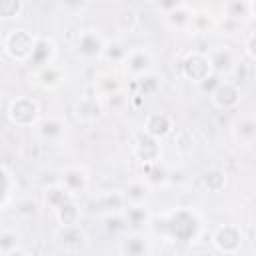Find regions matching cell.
Returning a JSON list of instances; mask_svg holds the SVG:
<instances>
[{
	"label": "cell",
	"mask_w": 256,
	"mask_h": 256,
	"mask_svg": "<svg viewBox=\"0 0 256 256\" xmlns=\"http://www.w3.org/2000/svg\"><path fill=\"white\" fill-rule=\"evenodd\" d=\"M122 216L126 220V226L134 232H140L150 222V212L146 204H126L122 210Z\"/></svg>",
	"instance_id": "ffe728a7"
},
{
	"label": "cell",
	"mask_w": 256,
	"mask_h": 256,
	"mask_svg": "<svg viewBox=\"0 0 256 256\" xmlns=\"http://www.w3.org/2000/svg\"><path fill=\"white\" fill-rule=\"evenodd\" d=\"M6 114H8L10 124L20 126V128H28V126H34L40 120V106L34 98L20 96V98H14L10 102Z\"/></svg>",
	"instance_id": "3957f363"
},
{
	"label": "cell",
	"mask_w": 256,
	"mask_h": 256,
	"mask_svg": "<svg viewBox=\"0 0 256 256\" xmlns=\"http://www.w3.org/2000/svg\"><path fill=\"white\" fill-rule=\"evenodd\" d=\"M188 28H192V30L198 32V34H206V32H210L212 28H216V20H214L208 12H194V10H192V18H190Z\"/></svg>",
	"instance_id": "f546056e"
},
{
	"label": "cell",
	"mask_w": 256,
	"mask_h": 256,
	"mask_svg": "<svg viewBox=\"0 0 256 256\" xmlns=\"http://www.w3.org/2000/svg\"><path fill=\"white\" fill-rule=\"evenodd\" d=\"M202 182L204 186L210 190V192H218L224 188L226 184V172L224 170H208L204 176H202Z\"/></svg>",
	"instance_id": "1f68e13d"
},
{
	"label": "cell",
	"mask_w": 256,
	"mask_h": 256,
	"mask_svg": "<svg viewBox=\"0 0 256 256\" xmlns=\"http://www.w3.org/2000/svg\"><path fill=\"white\" fill-rule=\"evenodd\" d=\"M154 4H156L158 10H162V12L166 14V12H170V10L178 8V6H182L184 0H154Z\"/></svg>",
	"instance_id": "8d00e7d4"
},
{
	"label": "cell",
	"mask_w": 256,
	"mask_h": 256,
	"mask_svg": "<svg viewBox=\"0 0 256 256\" xmlns=\"http://www.w3.org/2000/svg\"><path fill=\"white\" fill-rule=\"evenodd\" d=\"M94 210L100 212V214H116V212H122L124 206H126V198H124V192L120 190H114V192H106L102 196H98L94 200Z\"/></svg>",
	"instance_id": "d6986e66"
},
{
	"label": "cell",
	"mask_w": 256,
	"mask_h": 256,
	"mask_svg": "<svg viewBox=\"0 0 256 256\" xmlns=\"http://www.w3.org/2000/svg\"><path fill=\"white\" fill-rule=\"evenodd\" d=\"M36 210H38V204H36V200H32V198H22V200L16 204V212H18L20 216H24V218L34 216Z\"/></svg>",
	"instance_id": "d590c367"
},
{
	"label": "cell",
	"mask_w": 256,
	"mask_h": 256,
	"mask_svg": "<svg viewBox=\"0 0 256 256\" xmlns=\"http://www.w3.org/2000/svg\"><path fill=\"white\" fill-rule=\"evenodd\" d=\"M24 8L22 0H0V20H12L18 18Z\"/></svg>",
	"instance_id": "d6a6232c"
},
{
	"label": "cell",
	"mask_w": 256,
	"mask_h": 256,
	"mask_svg": "<svg viewBox=\"0 0 256 256\" xmlns=\"http://www.w3.org/2000/svg\"><path fill=\"white\" fill-rule=\"evenodd\" d=\"M56 240L66 252H80L88 244V236L80 224H60L56 230Z\"/></svg>",
	"instance_id": "30bf717a"
},
{
	"label": "cell",
	"mask_w": 256,
	"mask_h": 256,
	"mask_svg": "<svg viewBox=\"0 0 256 256\" xmlns=\"http://www.w3.org/2000/svg\"><path fill=\"white\" fill-rule=\"evenodd\" d=\"M190 18H192V10H190L186 4H182V6H178V8L170 10V12H166V22H168L172 28H178V30L188 28Z\"/></svg>",
	"instance_id": "83f0119b"
},
{
	"label": "cell",
	"mask_w": 256,
	"mask_h": 256,
	"mask_svg": "<svg viewBox=\"0 0 256 256\" xmlns=\"http://www.w3.org/2000/svg\"><path fill=\"white\" fill-rule=\"evenodd\" d=\"M150 186H158V184H166L170 182V170L160 164V160L156 162H146V178H144Z\"/></svg>",
	"instance_id": "4316f807"
},
{
	"label": "cell",
	"mask_w": 256,
	"mask_h": 256,
	"mask_svg": "<svg viewBox=\"0 0 256 256\" xmlns=\"http://www.w3.org/2000/svg\"><path fill=\"white\" fill-rule=\"evenodd\" d=\"M10 190H12V178L10 174L6 172V168L0 164V206L6 202V198L10 196Z\"/></svg>",
	"instance_id": "e575fe53"
},
{
	"label": "cell",
	"mask_w": 256,
	"mask_h": 256,
	"mask_svg": "<svg viewBox=\"0 0 256 256\" xmlns=\"http://www.w3.org/2000/svg\"><path fill=\"white\" fill-rule=\"evenodd\" d=\"M116 90H120V84H118V80H116V76L112 72H102L94 82V92L98 96H102V98L112 94V92H116Z\"/></svg>",
	"instance_id": "f1b7e54d"
},
{
	"label": "cell",
	"mask_w": 256,
	"mask_h": 256,
	"mask_svg": "<svg viewBox=\"0 0 256 256\" xmlns=\"http://www.w3.org/2000/svg\"><path fill=\"white\" fill-rule=\"evenodd\" d=\"M34 42H36V36L24 28H14V30H8V34L4 36L2 40V46H4V52L16 60V62H28L30 56H32V50H34Z\"/></svg>",
	"instance_id": "7a4b0ae2"
},
{
	"label": "cell",
	"mask_w": 256,
	"mask_h": 256,
	"mask_svg": "<svg viewBox=\"0 0 256 256\" xmlns=\"http://www.w3.org/2000/svg\"><path fill=\"white\" fill-rule=\"evenodd\" d=\"M208 58H210L212 70L216 74H220V76H224V74H228V72H232L236 68V54L228 46H220V48L212 50L208 54Z\"/></svg>",
	"instance_id": "ac0fdd59"
},
{
	"label": "cell",
	"mask_w": 256,
	"mask_h": 256,
	"mask_svg": "<svg viewBox=\"0 0 256 256\" xmlns=\"http://www.w3.org/2000/svg\"><path fill=\"white\" fill-rule=\"evenodd\" d=\"M66 80V70L56 66V64H46V66H40L36 68L34 72V82L44 88V90H54L58 86H62Z\"/></svg>",
	"instance_id": "5bb4252c"
},
{
	"label": "cell",
	"mask_w": 256,
	"mask_h": 256,
	"mask_svg": "<svg viewBox=\"0 0 256 256\" xmlns=\"http://www.w3.org/2000/svg\"><path fill=\"white\" fill-rule=\"evenodd\" d=\"M122 66H124V72L130 80H136L148 72H152L154 68V58L150 54L148 48L144 46H136V48H130L122 60Z\"/></svg>",
	"instance_id": "277c9868"
},
{
	"label": "cell",
	"mask_w": 256,
	"mask_h": 256,
	"mask_svg": "<svg viewBox=\"0 0 256 256\" xmlns=\"http://www.w3.org/2000/svg\"><path fill=\"white\" fill-rule=\"evenodd\" d=\"M126 52H128V48H124L120 42H106L100 56H102L104 60H108V62H120V64H122Z\"/></svg>",
	"instance_id": "4dcf8cb0"
},
{
	"label": "cell",
	"mask_w": 256,
	"mask_h": 256,
	"mask_svg": "<svg viewBox=\"0 0 256 256\" xmlns=\"http://www.w3.org/2000/svg\"><path fill=\"white\" fill-rule=\"evenodd\" d=\"M134 154L144 164L146 162L160 160V144H158V138H154V136H150L146 132H140L136 136V140H134Z\"/></svg>",
	"instance_id": "e0dca14e"
},
{
	"label": "cell",
	"mask_w": 256,
	"mask_h": 256,
	"mask_svg": "<svg viewBox=\"0 0 256 256\" xmlns=\"http://www.w3.org/2000/svg\"><path fill=\"white\" fill-rule=\"evenodd\" d=\"M54 56H56V42L50 36H36L34 50H32V56H30L28 62L34 68H40V66L52 64Z\"/></svg>",
	"instance_id": "2e32d148"
},
{
	"label": "cell",
	"mask_w": 256,
	"mask_h": 256,
	"mask_svg": "<svg viewBox=\"0 0 256 256\" xmlns=\"http://www.w3.org/2000/svg\"><path fill=\"white\" fill-rule=\"evenodd\" d=\"M22 234L14 228H0V254L20 252Z\"/></svg>",
	"instance_id": "603a6c76"
},
{
	"label": "cell",
	"mask_w": 256,
	"mask_h": 256,
	"mask_svg": "<svg viewBox=\"0 0 256 256\" xmlns=\"http://www.w3.org/2000/svg\"><path fill=\"white\" fill-rule=\"evenodd\" d=\"M36 134L44 140V142H50V144H58L64 140L66 136V122L62 118H56V116H48V118H40L36 124Z\"/></svg>",
	"instance_id": "7c38bea8"
},
{
	"label": "cell",
	"mask_w": 256,
	"mask_h": 256,
	"mask_svg": "<svg viewBox=\"0 0 256 256\" xmlns=\"http://www.w3.org/2000/svg\"><path fill=\"white\" fill-rule=\"evenodd\" d=\"M58 182L66 188V192L72 198H78L88 190V182L90 180H88V172L82 166H66V168L60 170Z\"/></svg>",
	"instance_id": "ba28073f"
},
{
	"label": "cell",
	"mask_w": 256,
	"mask_h": 256,
	"mask_svg": "<svg viewBox=\"0 0 256 256\" xmlns=\"http://www.w3.org/2000/svg\"><path fill=\"white\" fill-rule=\"evenodd\" d=\"M232 138L238 146L250 148L256 138V120L252 114H242L232 124Z\"/></svg>",
	"instance_id": "4fadbf2b"
},
{
	"label": "cell",
	"mask_w": 256,
	"mask_h": 256,
	"mask_svg": "<svg viewBox=\"0 0 256 256\" xmlns=\"http://www.w3.org/2000/svg\"><path fill=\"white\" fill-rule=\"evenodd\" d=\"M156 228L162 230V232H166L170 238L188 242V240H192V238L198 234L200 220H198V216H196L194 210L180 208V210H174V212L166 214V216L156 224Z\"/></svg>",
	"instance_id": "6da1fadb"
},
{
	"label": "cell",
	"mask_w": 256,
	"mask_h": 256,
	"mask_svg": "<svg viewBox=\"0 0 256 256\" xmlns=\"http://www.w3.org/2000/svg\"><path fill=\"white\" fill-rule=\"evenodd\" d=\"M150 184L146 180H134L126 186L124 190V198L126 204H146L150 198Z\"/></svg>",
	"instance_id": "44dd1931"
},
{
	"label": "cell",
	"mask_w": 256,
	"mask_h": 256,
	"mask_svg": "<svg viewBox=\"0 0 256 256\" xmlns=\"http://www.w3.org/2000/svg\"><path fill=\"white\" fill-rule=\"evenodd\" d=\"M180 72L186 80L194 82V84H200L204 78H208L214 70H212V64H210V58L206 52H200V50H194L190 52L182 64H180Z\"/></svg>",
	"instance_id": "5b68a950"
},
{
	"label": "cell",
	"mask_w": 256,
	"mask_h": 256,
	"mask_svg": "<svg viewBox=\"0 0 256 256\" xmlns=\"http://www.w3.org/2000/svg\"><path fill=\"white\" fill-rule=\"evenodd\" d=\"M210 100L218 110H234L242 100V90L236 82L220 80L218 86L210 92Z\"/></svg>",
	"instance_id": "8992f818"
},
{
	"label": "cell",
	"mask_w": 256,
	"mask_h": 256,
	"mask_svg": "<svg viewBox=\"0 0 256 256\" xmlns=\"http://www.w3.org/2000/svg\"><path fill=\"white\" fill-rule=\"evenodd\" d=\"M68 198H72V196L66 192V188H64L60 182L50 184V186L44 188V204H46L50 210H56V208H58L60 204H64Z\"/></svg>",
	"instance_id": "cb8c5ba5"
},
{
	"label": "cell",
	"mask_w": 256,
	"mask_h": 256,
	"mask_svg": "<svg viewBox=\"0 0 256 256\" xmlns=\"http://www.w3.org/2000/svg\"><path fill=\"white\" fill-rule=\"evenodd\" d=\"M132 82H134V88L138 90L134 96H140V98L152 96V94H156L158 88H160V78H158L154 72H148V74H144V76H140V78H136V80H132Z\"/></svg>",
	"instance_id": "484cf974"
},
{
	"label": "cell",
	"mask_w": 256,
	"mask_h": 256,
	"mask_svg": "<svg viewBox=\"0 0 256 256\" xmlns=\"http://www.w3.org/2000/svg\"><path fill=\"white\" fill-rule=\"evenodd\" d=\"M106 40L104 36L100 34V30H94V28H86L82 32H78V38H76V52L78 56L86 58V60H92V58H98L102 54V48H104Z\"/></svg>",
	"instance_id": "9c48e42d"
},
{
	"label": "cell",
	"mask_w": 256,
	"mask_h": 256,
	"mask_svg": "<svg viewBox=\"0 0 256 256\" xmlns=\"http://www.w3.org/2000/svg\"><path fill=\"white\" fill-rule=\"evenodd\" d=\"M74 118L80 122V124H92L96 122L100 116H102V100L100 96L94 92V94H82L76 102H74Z\"/></svg>",
	"instance_id": "52a82bcc"
},
{
	"label": "cell",
	"mask_w": 256,
	"mask_h": 256,
	"mask_svg": "<svg viewBox=\"0 0 256 256\" xmlns=\"http://www.w3.org/2000/svg\"><path fill=\"white\" fill-rule=\"evenodd\" d=\"M122 252H128V254H144V252H148L146 240L140 238V236L126 238L124 240V246H122Z\"/></svg>",
	"instance_id": "836d02e7"
},
{
	"label": "cell",
	"mask_w": 256,
	"mask_h": 256,
	"mask_svg": "<svg viewBox=\"0 0 256 256\" xmlns=\"http://www.w3.org/2000/svg\"><path fill=\"white\" fill-rule=\"evenodd\" d=\"M54 214L60 224H80V206L76 204V198H68L54 210Z\"/></svg>",
	"instance_id": "7402d4cb"
},
{
	"label": "cell",
	"mask_w": 256,
	"mask_h": 256,
	"mask_svg": "<svg viewBox=\"0 0 256 256\" xmlns=\"http://www.w3.org/2000/svg\"><path fill=\"white\" fill-rule=\"evenodd\" d=\"M244 52H246L248 60H254V58H256V54H254V32H248L246 44H244Z\"/></svg>",
	"instance_id": "74e56055"
},
{
	"label": "cell",
	"mask_w": 256,
	"mask_h": 256,
	"mask_svg": "<svg viewBox=\"0 0 256 256\" xmlns=\"http://www.w3.org/2000/svg\"><path fill=\"white\" fill-rule=\"evenodd\" d=\"M212 242L220 252L232 254L242 246V232L238 226L234 224H222L216 228V232L212 234Z\"/></svg>",
	"instance_id": "8fae6325"
},
{
	"label": "cell",
	"mask_w": 256,
	"mask_h": 256,
	"mask_svg": "<svg viewBox=\"0 0 256 256\" xmlns=\"http://www.w3.org/2000/svg\"><path fill=\"white\" fill-rule=\"evenodd\" d=\"M174 130V120L170 114H164V112H150L144 120V132L162 140L166 138L168 134H172Z\"/></svg>",
	"instance_id": "9a60e30c"
},
{
	"label": "cell",
	"mask_w": 256,
	"mask_h": 256,
	"mask_svg": "<svg viewBox=\"0 0 256 256\" xmlns=\"http://www.w3.org/2000/svg\"><path fill=\"white\" fill-rule=\"evenodd\" d=\"M252 18L254 16V6L252 0H228L226 2V18L232 20H242V18Z\"/></svg>",
	"instance_id": "d4e9b609"
}]
</instances>
